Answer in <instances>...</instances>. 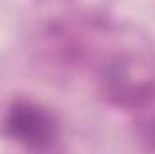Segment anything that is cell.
<instances>
[{
	"label": "cell",
	"mask_w": 155,
	"mask_h": 154,
	"mask_svg": "<svg viewBox=\"0 0 155 154\" xmlns=\"http://www.w3.org/2000/svg\"><path fill=\"white\" fill-rule=\"evenodd\" d=\"M49 121L43 118L41 114H38L36 111L29 109V111H16L13 118H11V129L20 136L24 138V142H29V143H47L49 138H51V132H49Z\"/></svg>",
	"instance_id": "obj_1"
}]
</instances>
